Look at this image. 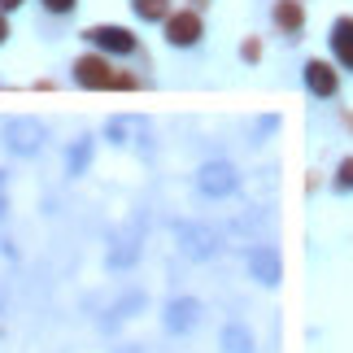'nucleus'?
I'll return each instance as SVG.
<instances>
[{
    "label": "nucleus",
    "mask_w": 353,
    "mask_h": 353,
    "mask_svg": "<svg viewBox=\"0 0 353 353\" xmlns=\"http://www.w3.org/2000/svg\"><path fill=\"white\" fill-rule=\"evenodd\" d=\"M201 323V301L196 296H174V301L166 305V314H161V327H166L170 336H188Z\"/></svg>",
    "instance_id": "obj_6"
},
{
    "label": "nucleus",
    "mask_w": 353,
    "mask_h": 353,
    "mask_svg": "<svg viewBox=\"0 0 353 353\" xmlns=\"http://www.w3.org/2000/svg\"><path fill=\"white\" fill-rule=\"evenodd\" d=\"M5 35H9V22H5V13H0V44H5Z\"/></svg>",
    "instance_id": "obj_21"
},
{
    "label": "nucleus",
    "mask_w": 353,
    "mask_h": 353,
    "mask_svg": "<svg viewBox=\"0 0 353 353\" xmlns=\"http://www.w3.org/2000/svg\"><path fill=\"white\" fill-rule=\"evenodd\" d=\"M174 240H179V249L192 257V262H210L214 253H219V232L205 223H174Z\"/></svg>",
    "instance_id": "obj_3"
},
{
    "label": "nucleus",
    "mask_w": 353,
    "mask_h": 353,
    "mask_svg": "<svg viewBox=\"0 0 353 353\" xmlns=\"http://www.w3.org/2000/svg\"><path fill=\"white\" fill-rule=\"evenodd\" d=\"M88 44L101 48V52H118V57H131L135 52V35L127 26H92L88 31Z\"/></svg>",
    "instance_id": "obj_7"
},
{
    "label": "nucleus",
    "mask_w": 353,
    "mask_h": 353,
    "mask_svg": "<svg viewBox=\"0 0 353 353\" xmlns=\"http://www.w3.org/2000/svg\"><path fill=\"white\" fill-rule=\"evenodd\" d=\"M240 188V174L232 161H205V166L196 170V192L201 196H210V201H223V196H232Z\"/></svg>",
    "instance_id": "obj_4"
},
{
    "label": "nucleus",
    "mask_w": 353,
    "mask_h": 353,
    "mask_svg": "<svg viewBox=\"0 0 353 353\" xmlns=\"http://www.w3.org/2000/svg\"><path fill=\"white\" fill-rule=\"evenodd\" d=\"M39 5H44L48 13H70V9H74V0H39Z\"/></svg>",
    "instance_id": "obj_19"
},
{
    "label": "nucleus",
    "mask_w": 353,
    "mask_h": 353,
    "mask_svg": "<svg viewBox=\"0 0 353 353\" xmlns=\"http://www.w3.org/2000/svg\"><path fill=\"white\" fill-rule=\"evenodd\" d=\"M22 0H0V13H9V9H18Z\"/></svg>",
    "instance_id": "obj_20"
},
{
    "label": "nucleus",
    "mask_w": 353,
    "mask_h": 353,
    "mask_svg": "<svg viewBox=\"0 0 353 353\" xmlns=\"http://www.w3.org/2000/svg\"><path fill=\"white\" fill-rule=\"evenodd\" d=\"M105 140L114 148H140V153H148V122L135 114H118L105 122Z\"/></svg>",
    "instance_id": "obj_5"
},
{
    "label": "nucleus",
    "mask_w": 353,
    "mask_h": 353,
    "mask_svg": "<svg viewBox=\"0 0 353 353\" xmlns=\"http://www.w3.org/2000/svg\"><path fill=\"white\" fill-rule=\"evenodd\" d=\"M219 345H223V353H253V349H257L253 332L244 327V323H223V332H219Z\"/></svg>",
    "instance_id": "obj_12"
},
{
    "label": "nucleus",
    "mask_w": 353,
    "mask_h": 353,
    "mask_svg": "<svg viewBox=\"0 0 353 353\" xmlns=\"http://www.w3.org/2000/svg\"><path fill=\"white\" fill-rule=\"evenodd\" d=\"M74 83H83V88H118L122 79L110 74V65H105V61L83 57V61H74Z\"/></svg>",
    "instance_id": "obj_9"
},
{
    "label": "nucleus",
    "mask_w": 353,
    "mask_h": 353,
    "mask_svg": "<svg viewBox=\"0 0 353 353\" xmlns=\"http://www.w3.org/2000/svg\"><path fill=\"white\" fill-rule=\"evenodd\" d=\"M305 88L314 92L319 101L336 97V74H332V65H323V61H310V65H305Z\"/></svg>",
    "instance_id": "obj_13"
},
{
    "label": "nucleus",
    "mask_w": 353,
    "mask_h": 353,
    "mask_svg": "<svg viewBox=\"0 0 353 353\" xmlns=\"http://www.w3.org/2000/svg\"><path fill=\"white\" fill-rule=\"evenodd\" d=\"M249 270H253V279H257V283L275 288V283H279V275H283V266H279V253L270 249V244H257V249L249 253Z\"/></svg>",
    "instance_id": "obj_8"
},
{
    "label": "nucleus",
    "mask_w": 353,
    "mask_h": 353,
    "mask_svg": "<svg viewBox=\"0 0 353 353\" xmlns=\"http://www.w3.org/2000/svg\"><path fill=\"white\" fill-rule=\"evenodd\" d=\"M336 192H353V157L341 161V170H336Z\"/></svg>",
    "instance_id": "obj_18"
},
{
    "label": "nucleus",
    "mask_w": 353,
    "mask_h": 353,
    "mask_svg": "<svg viewBox=\"0 0 353 353\" xmlns=\"http://www.w3.org/2000/svg\"><path fill=\"white\" fill-rule=\"evenodd\" d=\"M140 310H144V292H127L122 301H114L110 319H105V327H114V323H122V319H135Z\"/></svg>",
    "instance_id": "obj_15"
},
{
    "label": "nucleus",
    "mask_w": 353,
    "mask_h": 353,
    "mask_svg": "<svg viewBox=\"0 0 353 353\" xmlns=\"http://www.w3.org/2000/svg\"><path fill=\"white\" fill-rule=\"evenodd\" d=\"M332 52L345 70H353V18H341L332 26Z\"/></svg>",
    "instance_id": "obj_14"
},
{
    "label": "nucleus",
    "mask_w": 353,
    "mask_h": 353,
    "mask_svg": "<svg viewBox=\"0 0 353 353\" xmlns=\"http://www.w3.org/2000/svg\"><path fill=\"white\" fill-rule=\"evenodd\" d=\"M92 153H97V140L92 135H79V140L65 148V179H79L92 166Z\"/></svg>",
    "instance_id": "obj_11"
},
{
    "label": "nucleus",
    "mask_w": 353,
    "mask_h": 353,
    "mask_svg": "<svg viewBox=\"0 0 353 353\" xmlns=\"http://www.w3.org/2000/svg\"><path fill=\"white\" fill-rule=\"evenodd\" d=\"M0 310H5V296H0Z\"/></svg>",
    "instance_id": "obj_25"
},
{
    "label": "nucleus",
    "mask_w": 353,
    "mask_h": 353,
    "mask_svg": "<svg viewBox=\"0 0 353 353\" xmlns=\"http://www.w3.org/2000/svg\"><path fill=\"white\" fill-rule=\"evenodd\" d=\"M0 135H5V148H9L13 157H35L39 148L48 144V127L39 118H26V114L22 118H9Z\"/></svg>",
    "instance_id": "obj_2"
},
{
    "label": "nucleus",
    "mask_w": 353,
    "mask_h": 353,
    "mask_svg": "<svg viewBox=\"0 0 353 353\" xmlns=\"http://www.w3.org/2000/svg\"><path fill=\"white\" fill-rule=\"evenodd\" d=\"M144 253V214H131L127 223L114 232L110 253H105V270H131Z\"/></svg>",
    "instance_id": "obj_1"
},
{
    "label": "nucleus",
    "mask_w": 353,
    "mask_h": 353,
    "mask_svg": "<svg viewBox=\"0 0 353 353\" xmlns=\"http://www.w3.org/2000/svg\"><path fill=\"white\" fill-rule=\"evenodd\" d=\"M131 9H135V18H144V22H161L170 13L166 0H131Z\"/></svg>",
    "instance_id": "obj_17"
},
{
    "label": "nucleus",
    "mask_w": 353,
    "mask_h": 353,
    "mask_svg": "<svg viewBox=\"0 0 353 353\" xmlns=\"http://www.w3.org/2000/svg\"><path fill=\"white\" fill-rule=\"evenodd\" d=\"M166 39L174 48H192L201 39V18L196 13H174V18H166Z\"/></svg>",
    "instance_id": "obj_10"
},
{
    "label": "nucleus",
    "mask_w": 353,
    "mask_h": 353,
    "mask_svg": "<svg viewBox=\"0 0 353 353\" xmlns=\"http://www.w3.org/2000/svg\"><path fill=\"white\" fill-rule=\"evenodd\" d=\"M275 22L283 26V31H301V22H305V13L296 0H279V9H275Z\"/></svg>",
    "instance_id": "obj_16"
},
{
    "label": "nucleus",
    "mask_w": 353,
    "mask_h": 353,
    "mask_svg": "<svg viewBox=\"0 0 353 353\" xmlns=\"http://www.w3.org/2000/svg\"><path fill=\"white\" fill-rule=\"evenodd\" d=\"M118 353H144V345H122Z\"/></svg>",
    "instance_id": "obj_22"
},
{
    "label": "nucleus",
    "mask_w": 353,
    "mask_h": 353,
    "mask_svg": "<svg viewBox=\"0 0 353 353\" xmlns=\"http://www.w3.org/2000/svg\"><path fill=\"white\" fill-rule=\"evenodd\" d=\"M0 188H5V170H0Z\"/></svg>",
    "instance_id": "obj_24"
},
{
    "label": "nucleus",
    "mask_w": 353,
    "mask_h": 353,
    "mask_svg": "<svg viewBox=\"0 0 353 353\" xmlns=\"http://www.w3.org/2000/svg\"><path fill=\"white\" fill-rule=\"evenodd\" d=\"M5 210H9V201H5V196H0V219H5Z\"/></svg>",
    "instance_id": "obj_23"
}]
</instances>
